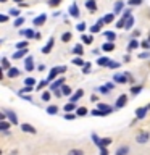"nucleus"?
<instances>
[{
	"instance_id": "obj_3",
	"label": "nucleus",
	"mask_w": 150,
	"mask_h": 155,
	"mask_svg": "<svg viewBox=\"0 0 150 155\" xmlns=\"http://www.w3.org/2000/svg\"><path fill=\"white\" fill-rule=\"evenodd\" d=\"M63 82H65V78H60L58 81L52 82V86H50V91H58L60 87H63Z\"/></svg>"
},
{
	"instance_id": "obj_13",
	"label": "nucleus",
	"mask_w": 150,
	"mask_h": 155,
	"mask_svg": "<svg viewBox=\"0 0 150 155\" xmlns=\"http://www.w3.org/2000/svg\"><path fill=\"white\" fill-rule=\"evenodd\" d=\"M102 24H103V18L102 19H99V21H97V24H94V26L90 28V32H99L100 31V26Z\"/></svg>"
},
{
	"instance_id": "obj_26",
	"label": "nucleus",
	"mask_w": 150,
	"mask_h": 155,
	"mask_svg": "<svg viewBox=\"0 0 150 155\" xmlns=\"http://www.w3.org/2000/svg\"><path fill=\"white\" fill-rule=\"evenodd\" d=\"M61 41H63V42H70V41H71V32H63Z\"/></svg>"
},
{
	"instance_id": "obj_44",
	"label": "nucleus",
	"mask_w": 150,
	"mask_h": 155,
	"mask_svg": "<svg viewBox=\"0 0 150 155\" xmlns=\"http://www.w3.org/2000/svg\"><path fill=\"white\" fill-rule=\"evenodd\" d=\"M73 63H74V65H77V66H82V65H86V63L82 61L81 58H74V61H73Z\"/></svg>"
},
{
	"instance_id": "obj_21",
	"label": "nucleus",
	"mask_w": 150,
	"mask_h": 155,
	"mask_svg": "<svg viewBox=\"0 0 150 155\" xmlns=\"http://www.w3.org/2000/svg\"><path fill=\"white\" fill-rule=\"evenodd\" d=\"M73 53H76V55H82V45L81 44H77V45H74V48H73Z\"/></svg>"
},
{
	"instance_id": "obj_30",
	"label": "nucleus",
	"mask_w": 150,
	"mask_h": 155,
	"mask_svg": "<svg viewBox=\"0 0 150 155\" xmlns=\"http://www.w3.org/2000/svg\"><path fill=\"white\" fill-rule=\"evenodd\" d=\"M24 55H26V48H23V50H18V52L13 55V58H21V57H24Z\"/></svg>"
},
{
	"instance_id": "obj_41",
	"label": "nucleus",
	"mask_w": 150,
	"mask_h": 155,
	"mask_svg": "<svg viewBox=\"0 0 150 155\" xmlns=\"http://www.w3.org/2000/svg\"><path fill=\"white\" fill-rule=\"evenodd\" d=\"M60 3H61V0H50V2H48L50 7H57V5H60Z\"/></svg>"
},
{
	"instance_id": "obj_4",
	"label": "nucleus",
	"mask_w": 150,
	"mask_h": 155,
	"mask_svg": "<svg viewBox=\"0 0 150 155\" xmlns=\"http://www.w3.org/2000/svg\"><path fill=\"white\" fill-rule=\"evenodd\" d=\"M148 133H140V134H137V137H135V140H137L139 144H145L148 140Z\"/></svg>"
},
{
	"instance_id": "obj_10",
	"label": "nucleus",
	"mask_w": 150,
	"mask_h": 155,
	"mask_svg": "<svg viewBox=\"0 0 150 155\" xmlns=\"http://www.w3.org/2000/svg\"><path fill=\"white\" fill-rule=\"evenodd\" d=\"M70 15H71L73 18H77V16H79V8H77L76 3H73L71 7H70Z\"/></svg>"
},
{
	"instance_id": "obj_11",
	"label": "nucleus",
	"mask_w": 150,
	"mask_h": 155,
	"mask_svg": "<svg viewBox=\"0 0 150 155\" xmlns=\"http://www.w3.org/2000/svg\"><path fill=\"white\" fill-rule=\"evenodd\" d=\"M45 19H47V16H45V15H41V16L34 18V26H41V24H44V23H45Z\"/></svg>"
},
{
	"instance_id": "obj_57",
	"label": "nucleus",
	"mask_w": 150,
	"mask_h": 155,
	"mask_svg": "<svg viewBox=\"0 0 150 155\" xmlns=\"http://www.w3.org/2000/svg\"><path fill=\"white\" fill-rule=\"evenodd\" d=\"M13 2H16V3H23V0H13Z\"/></svg>"
},
{
	"instance_id": "obj_53",
	"label": "nucleus",
	"mask_w": 150,
	"mask_h": 155,
	"mask_svg": "<svg viewBox=\"0 0 150 155\" xmlns=\"http://www.w3.org/2000/svg\"><path fill=\"white\" fill-rule=\"evenodd\" d=\"M23 92H32V87H29V86H26V87H24V89H23L21 92H19V94H23Z\"/></svg>"
},
{
	"instance_id": "obj_17",
	"label": "nucleus",
	"mask_w": 150,
	"mask_h": 155,
	"mask_svg": "<svg viewBox=\"0 0 150 155\" xmlns=\"http://www.w3.org/2000/svg\"><path fill=\"white\" fill-rule=\"evenodd\" d=\"M34 66H32V57H28L26 58V71H32Z\"/></svg>"
},
{
	"instance_id": "obj_43",
	"label": "nucleus",
	"mask_w": 150,
	"mask_h": 155,
	"mask_svg": "<svg viewBox=\"0 0 150 155\" xmlns=\"http://www.w3.org/2000/svg\"><path fill=\"white\" fill-rule=\"evenodd\" d=\"M0 128H2V131H5V133H7V129H8V123H7V121H2V123H0Z\"/></svg>"
},
{
	"instance_id": "obj_39",
	"label": "nucleus",
	"mask_w": 150,
	"mask_h": 155,
	"mask_svg": "<svg viewBox=\"0 0 150 155\" xmlns=\"http://www.w3.org/2000/svg\"><path fill=\"white\" fill-rule=\"evenodd\" d=\"M87 113V108H84V107H81V108H77V115L79 116H84Z\"/></svg>"
},
{
	"instance_id": "obj_48",
	"label": "nucleus",
	"mask_w": 150,
	"mask_h": 155,
	"mask_svg": "<svg viewBox=\"0 0 150 155\" xmlns=\"http://www.w3.org/2000/svg\"><path fill=\"white\" fill-rule=\"evenodd\" d=\"M82 71H84L86 74H87V73L90 71V63H86V65H84V70H82Z\"/></svg>"
},
{
	"instance_id": "obj_1",
	"label": "nucleus",
	"mask_w": 150,
	"mask_h": 155,
	"mask_svg": "<svg viewBox=\"0 0 150 155\" xmlns=\"http://www.w3.org/2000/svg\"><path fill=\"white\" fill-rule=\"evenodd\" d=\"M65 71H66V66H55V68H52L50 73H48V78H47V79L52 82L58 74H61V73H65Z\"/></svg>"
},
{
	"instance_id": "obj_16",
	"label": "nucleus",
	"mask_w": 150,
	"mask_h": 155,
	"mask_svg": "<svg viewBox=\"0 0 150 155\" xmlns=\"http://www.w3.org/2000/svg\"><path fill=\"white\" fill-rule=\"evenodd\" d=\"M103 36H105L106 39H108L110 42H113L115 39H116V34H115V32H111V31H106V32H103Z\"/></svg>"
},
{
	"instance_id": "obj_6",
	"label": "nucleus",
	"mask_w": 150,
	"mask_h": 155,
	"mask_svg": "<svg viewBox=\"0 0 150 155\" xmlns=\"http://www.w3.org/2000/svg\"><path fill=\"white\" fill-rule=\"evenodd\" d=\"M150 107V105H148ZM148 107H144V108H137L135 110V116H137L139 120H142V118H145V115H147V108Z\"/></svg>"
},
{
	"instance_id": "obj_38",
	"label": "nucleus",
	"mask_w": 150,
	"mask_h": 155,
	"mask_svg": "<svg viewBox=\"0 0 150 155\" xmlns=\"http://www.w3.org/2000/svg\"><path fill=\"white\" fill-rule=\"evenodd\" d=\"M34 82H36V81H34L32 78H28V79L24 81V84H26V86H29V87H32V86H34Z\"/></svg>"
},
{
	"instance_id": "obj_37",
	"label": "nucleus",
	"mask_w": 150,
	"mask_h": 155,
	"mask_svg": "<svg viewBox=\"0 0 150 155\" xmlns=\"http://www.w3.org/2000/svg\"><path fill=\"white\" fill-rule=\"evenodd\" d=\"M2 68H3V70H10V65H8L7 58H2Z\"/></svg>"
},
{
	"instance_id": "obj_23",
	"label": "nucleus",
	"mask_w": 150,
	"mask_h": 155,
	"mask_svg": "<svg viewBox=\"0 0 150 155\" xmlns=\"http://www.w3.org/2000/svg\"><path fill=\"white\" fill-rule=\"evenodd\" d=\"M110 144H111V139H110V137L102 139V140H100V149H103V147H106V145H110Z\"/></svg>"
},
{
	"instance_id": "obj_27",
	"label": "nucleus",
	"mask_w": 150,
	"mask_h": 155,
	"mask_svg": "<svg viewBox=\"0 0 150 155\" xmlns=\"http://www.w3.org/2000/svg\"><path fill=\"white\" fill-rule=\"evenodd\" d=\"M113 19H115V15H113V13H110V15H106V16L103 18V23H106V24H108V23H111V21H113Z\"/></svg>"
},
{
	"instance_id": "obj_49",
	"label": "nucleus",
	"mask_w": 150,
	"mask_h": 155,
	"mask_svg": "<svg viewBox=\"0 0 150 155\" xmlns=\"http://www.w3.org/2000/svg\"><path fill=\"white\" fill-rule=\"evenodd\" d=\"M23 23H24V19H23V18H18L16 21H15V26H21Z\"/></svg>"
},
{
	"instance_id": "obj_45",
	"label": "nucleus",
	"mask_w": 150,
	"mask_h": 155,
	"mask_svg": "<svg viewBox=\"0 0 150 155\" xmlns=\"http://www.w3.org/2000/svg\"><path fill=\"white\" fill-rule=\"evenodd\" d=\"M131 91H132V94H139V92L142 91V87H140V86H134Z\"/></svg>"
},
{
	"instance_id": "obj_47",
	"label": "nucleus",
	"mask_w": 150,
	"mask_h": 155,
	"mask_svg": "<svg viewBox=\"0 0 150 155\" xmlns=\"http://www.w3.org/2000/svg\"><path fill=\"white\" fill-rule=\"evenodd\" d=\"M8 13H10V15H11V16H19V12H18V10H13V8H11V10H10V12H8Z\"/></svg>"
},
{
	"instance_id": "obj_9",
	"label": "nucleus",
	"mask_w": 150,
	"mask_h": 155,
	"mask_svg": "<svg viewBox=\"0 0 150 155\" xmlns=\"http://www.w3.org/2000/svg\"><path fill=\"white\" fill-rule=\"evenodd\" d=\"M5 115H8V118H10V121H11L13 124H18V118H16V115H15V111L5 110Z\"/></svg>"
},
{
	"instance_id": "obj_25",
	"label": "nucleus",
	"mask_w": 150,
	"mask_h": 155,
	"mask_svg": "<svg viewBox=\"0 0 150 155\" xmlns=\"http://www.w3.org/2000/svg\"><path fill=\"white\" fill-rule=\"evenodd\" d=\"M68 155H84V152H82L81 149H73V150L68 152Z\"/></svg>"
},
{
	"instance_id": "obj_58",
	"label": "nucleus",
	"mask_w": 150,
	"mask_h": 155,
	"mask_svg": "<svg viewBox=\"0 0 150 155\" xmlns=\"http://www.w3.org/2000/svg\"><path fill=\"white\" fill-rule=\"evenodd\" d=\"M0 2H2V3H5V2H8V0H0Z\"/></svg>"
},
{
	"instance_id": "obj_35",
	"label": "nucleus",
	"mask_w": 150,
	"mask_h": 155,
	"mask_svg": "<svg viewBox=\"0 0 150 155\" xmlns=\"http://www.w3.org/2000/svg\"><path fill=\"white\" fill-rule=\"evenodd\" d=\"M132 24H134V18L129 16L128 21H126V29H131V26H132Z\"/></svg>"
},
{
	"instance_id": "obj_56",
	"label": "nucleus",
	"mask_w": 150,
	"mask_h": 155,
	"mask_svg": "<svg viewBox=\"0 0 150 155\" xmlns=\"http://www.w3.org/2000/svg\"><path fill=\"white\" fill-rule=\"evenodd\" d=\"M0 21L5 23V21H7V16H5V15H2V16H0Z\"/></svg>"
},
{
	"instance_id": "obj_51",
	"label": "nucleus",
	"mask_w": 150,
	"mask_h": 155,
	"mask_svg": "<svg viewBox=\"0 0 150 155\" xmlns=\"http://www.w3.org/2000/svg\"><path fill=\"white\" fill-rule=\"evenodd\" d=\"M92 115H95V116H103V113H102L100 110H94V111H90Z\"/></svg>"
},
{
	"instance_id": "obj_5",
	"label": "nucleus",
	"mask_w": 150,
	"mask_h": 155,
	"mask_svg": "<svg viewBox=\"0 0 150 155\" xmlns=\"http://www.w3.org/2000/svg\"><path fill=\"white\" fill-rule=\"evenodd\" d=\"M126 100H128V97H126L124 94L118 97V100H116V108H123V107L126 105Z\"/></svg>"
},
{
	"instance_id": "obj_15",
	"label": "nucleus",
	"mask_w": 150,
	"mask_h": 155,
	"mask_svg": "<svg viewBox=\"0 0 150 155\" xmlns=\"http://www.w3.org/2000/svg\"><path fill=\"white\" fill-rule=\"evenodd\" d=\"M99 110H100L103 115H108L110 111H111V108H110V107H108V105H103V104H99Z\"/></svg>"
},
{
	"instance_id": "obj_54",
	"label": "nucleus",
	"mask_w": 150,
	"mask_h": 155,
	"mask_svg": "<svg viewBox=\"0 0 150 155\" xmlns=\"http://www.w3.org/2000/svg\"><path fill=\"white\" fill-rule=\"evenodd\" d=\"M65 118L71 121V120H74V115H73V113H66V115H65Z\"/></svg>"
},
{
	"instance_id": "obj_50",
	"label": "nucleus",
	"mask_w": 150,
	"mask_h": 155,
	"mask_svg": "<svg viewBox=\"0 0 150 155\" xmlns=\"http://www.w3.org/2000/svg\"><path fill=\"white\" fill-rule=\"evenodd\" d=\"M142 0H129V5H140Z\"/></svg>"
},
{
	"instance_id": "obj_19",
	"label": "nucleus",
	"mask_w": 150,
	"mask_h": 155,
	"mask_svg": "<svg viewBox=\"0 0 150 155\" xmlns=\"http://www.w3.org/2000/svg\"><path fill=\"white\" fill-rule=\"evenodd\" d=\"M102 48H103L105 52H111L115 48V45H113V42H106V44H103V45H102Z\"/></svg>"
},
{
	"instance_id": "obj_20",
	"label": "nucleus",
	"mask_w": 150,
	"mask_h": 155,
	"mask_svg": "<svg viewBox=\"0 0 150 155\" xmlns=\"http://www.w3.org/2000/svg\"><path fill=\"white\" fill-rule=\"evenodd\" d=\"M82 95H84V92H82V91H77L76 94H74V95L71 97V102H73V104H74V102H76V100H79V99H81Z\"/></svg>"
},
{
	"instance_id": "obj_42",
	"label": "nucleus",
	"mask_w": 150,
	"mask_h": 155,
	"mask_svg": "<svg viewBox=\"0 0 150 155\" xmlns=\"http://www.w3.org/2000/svg\"><path fill=\"white\" fill-rule=\"evenodd\" d=\"M86 26H87L86 23H79V24H77L76 28H77V31H81V32H82V31H84V29H86Z\"/></svg>"
},
{
	"instance_id": "obj_34",
	"label": "nucleus",
	"mask_w": 150,
	"mask_h": 155,
	"mask_svg": "<svg viewBox=\"0 0 150 155\" xmlns=\"http://www.w3.org/2000/svg\"><path fill=\"white\" fill-rule=\"evenodd\" d=\"M16 47H18V50H23V48H26V47H28V42H26V41L18 42V44H16Z\"/></svg>"
},
{
	"instance_id": "obj_7",
	"label": "nucleus",
	"mask_w": 150,
	"mask_h": 155,
	"mask_svg": "<svg viewBox=\"0 0 150 155\" xmlns=\"http://www.w3.org/2000/svg\"><path fill=\"white\" fill-rule=\"evenodd\" d=\"M21 129L24 131V133H29V134H36V128H34V126H31V124H28V123L21 124Z\"/></svg>"
},
{
	"instance_id": "obj_52",
	"label": "nucleus",
	"mask_w": 150,
	"mask_h": 155,
	"mask_svg": "<svg viewBox=\"0 0 150 155\" xmlns=\"http://www.w3.org/2000/svg\"><path fill=\"white\" fill-rule=\"evenodd\" d=\"M108 89H110V87H108V86H106V87H100V89H99V91L102 92V94H108Z\"/></svg>"
},
{
	"instance_id": "obj_8",
	"label": "nucleus",
	"mask_w": 150,
	"mask_h": 155,
	"mask_svg": "<svg viewBox=\"0 0 150 155\" xmlns=\"http://www.w3.org/2000/svg\"><path fill=\"white\" fill-rule=\"evenodd\" d=\"M53 45H55V41H53V37L50 39V41L47 42V45L42 48V53H50V50L53 48Z\"/></svg>"
},
{
	"instance_id": "obj_33",
	"label": "nucleus",
	"mask_w": 150,
	"mask_h": 155,
	"mask_svg": "<svg viewBox=\"0 0 150 155\" xmlns=\"http://www.w3.org/2000/svg\"><path fill=\"white\" fill-rule=\"evenodd\" d=\"M121 8H123V2H116L115 3V13H119Z\"/></svg>"
},
{
	"instance_id": "obj_22",
	"label": "nucleus",
	"mask_w": 150,
	"mask_h": 155,
	"mask_svg": "<svg viewBox=\"0 0 150 155\" xmlns=\"http://www.w3.org/2000/svg\"><path fill=\"white\" fill-rule=\"evenodd\" d=\"M19 74V71L16 70V68H10L8 70V78H16Z\"/></svg>"
},
{
	"instance_id": "obj_55",
	"label": "nucleus",
	"mask_w": 150,
	"mask_h": 155,
	"mask_svg": "<svg viewBox=\"0 0 150 155\" xmlns=\"http://www.w3.org/2000/svg\"><path fill=\"white\" fill-rule=\"evenodd\" d=\"M100 155H108V150L103 147V149H102V152H100Z\"/></svg>"
},
{
	"instance_id": "obj_24",
	"label": "nucleus",
	"mask_w": 150,
	"mask_h": 155,
	"mask_svg": "<svg viewBox=\"0 0 150 155\" xmlns=\"http://www.w3.org/2000/svg\"><path fill=\"white\" fill-rule=\"evenodd\" d=\"M74 108H76V104H73V102H70V104L65 105V111H68V113H70L71 110H74Z\"/></svg>"
},
{
	"instance_id": "obj_12",
	"label": "nucleus",
	"mask_w": 150,
	"mask_h": 155,
	"mask_svg": "<svg viewBox=\"0 0 150 155\" xmlns=\"http://www.w3.org/2000/svg\"><path fill=\"white\" fill-rule=\"evenodd\" d=\"M128 153H129V147H128V145H123V147L116 149L115 155H128Z\"/></svg>"
},
{
	"instance_id": "obj_28",
	"label": "nucleus",
	"mask_w": 150,
	"mask_h": 155,
	"mask_svg": "<svg viewBox=\"0 0 150 155\" xmlns=\"http://www.w3.org/2000/svg\"><path fill=\"white\" fill-rule=\"evenodd\" d=\"M60 91H61V94H63V95H71V89H70L68 86H63Z\"/></svg>"
},
{
	"instance_id": "obj_2",
	"label": "nucleus",
	"mask_w": 150,
	"mask_h": 155,
	"mask_svg": "<svg viewBox=\"0 0 150 155\" xmlns=\"http://www.w3.org/2000/svg\"><path fill=\"white\" fill-rule=\"evenodd\" d=\"M128 78H131L129 73H126V74H116V76H115V82L124 84V82H128Z\"/></svg>"
},
{
	"instance_id": "obj_14",
	"label": "nucleus",
	"mask_w": 150,
	"mask_h": 155,
	"mask_svg": "<svg viewBox=\"0 0 150 155\" xmlns=\"http://www.w3.org/2000/svg\"><path fill=\"white\" fill-rule=\"evenodd\" d=\"M97 63H99L100 66H110V60L106 57H100L99 60H97Z\"/></svg>"
},
{
	"instance_id": "obj_32",
	"label": "nucleus",
	"mask_w": 150,
	"mask_h": 155,
	"mask_svg": "<svg viewBox=\"0 0 150 155\" xmlns=\"http://www.w3.org/2000/svg\"><path fill=\"white\" fill-rule=\"evenodd\" d=\"M81 39H82V42H84V44H92V41H94L92 36H82Z\"/></svg>"
},
{
	"instance_id": "obj_36",
	"label": "nucleus",
	"mask_w": 150,
	"mask_h": 155,
	"mask_svg": "<svg viewBox=\"0 0 150 155\" xmlns=\"http://www.w3.org/2000/svg\"><path fill=\"white\" fill-rule=\"evenodd\" d=\"M137 45H139V44H137V41H131V44L128 45V50H134V48L137 47Z\"/></svg>"
},
{
	"instance_id": "obj_31",
	"label": "nucleus",
	"mask_w": 150,
	"mask_h": 155,
	"mask_svg": "<svg viewBox=\"0 0 150 155\" xmlns=\"http://www.w3.org/2000/svg\"><path fill=\"white\" fill-rule=\"evenodd\" d=\"M57 111H58V108H57L55 105H52V107H48V108H47V113L48 115H55Z\"/></svg>"
},
{
	"instance_id": "obj_46",
	"label": "nucleus",
	"mask_w": 150,
	"mask_h": 155,
	"mask_svg": "<svg viewBox=\"0 0 150 155\" xmlns=\"http://www.w3.org/2000/svg\"><path fill=\"white\" fill-rule=\"evenodd\" d=\"M42 100H50V92H44V94H42Z\"/></svg>"
},
{
	"instance_id": "obj_40",
	"label": "nucleus",
	"mask_w": 150,
	"mask_h": 155,
	"mask_svg": "<svg viewBox=\"0 0 150 155\" xmlns=\"http://www.w3.org/2000/svg\"><path fill=\"white\" fill-rule=\"evenodd\" d=\"M121 65H119V63L118 61H110V66L108 68H111V70H115V68H119Z\"/></svg>"
},
{
	"instance_id": "obj_29",
	"label": "nucleus",
	"mask_w": 150,
	"mask_h": 155,
	"mask_svg": "<svg viewBox=\"0 0 150 155\" xmlns=\"http://www.w3.org/2000/svg\"><path fill=\"white\" fill-rule=\"evenodd\" d=\"M23 34H24L26 37H29V39L36 37V34H34V31H32V29H28V31H23Z\"/></svg>"
},
{
	"instance_id": "obj_18",
	"label": "nucleus",
	"mask_w": 150,
	"mask_h": 155,
	"mask_svg": "<svg viewBox=\"0 0 150 155\" xmlns=\"http://www.w3.org/2000/svg\"><path fill=\"white\" fill-rule=\"evenodd\" d=\"M86 7L89 8V10H92V12H95V10H97V5H95L94 0H87V2H86Z\"/></svg>"
}]
</instances>
